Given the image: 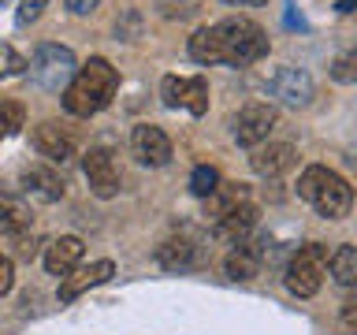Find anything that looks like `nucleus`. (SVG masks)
<instances>
[{
  "label": "nucleus",
  "mask_w": 357,
  "mask_h": 335,
  "mask_svg": "<svg viewBox=\"0 0 357 335\" xmlns=\"http://www.w3.org/2000/svg\"><path fill=\"white\" fill-rule=\"evenodd\" d=\"M30 67V78L38 82L41 89H49V94H56V89H67V82L75 78V52L71 49H63V45H52V41H45L38 45V52L26 60Z\"/></svg>",
  "instance_id": "nucleus-4"
},
{
  "label": "nucleus",
  "mask_w": 357,
  "mask_h": 335,
  "mask_svg": "<svg viewBox=\"0 0 357 335\" xmlns=\"http://www.w3.org/2000/svg\"><path fill=\"white\" fill-rule=\"evenodd\" d=\"M253 223H257V209L242 201V205L234 209V212H227L223 220H216V231H212V234H216L220 242H234V246H242V242H245V234L253 231Z\"/></svg>",
  "instance_id": "nucleus-15"
},
{
  "label": "nucleus",
  "mask_w": 357,
  "mask_h": 335,
  "mask_svg": "<svg viewBox=\"0 0 357 335\" xmlns=\"http://www.w3.org/2000/svg\"><path fill=\"white\" fill-rule=\"evenodd\" d=\"M82 172H86V183L97 198H116L119 190V164H116V153L105 149V145H93L86 156H82Z\"/></svg>",
  "instance_id": "nucleus-6"
},
{
  "label": "nucleus",
  "mask_w": 357,
  "mask_h": 335,
  "mask_svg": "<svg viewBox=\"0 0 357 335\" xmlns=\"http://www.w3.org/2000/svg\"><path fill=\"white\" fill-rule=\"evenodd\" d=\"M26 71V60L11 49V45H0V78H11V75H22Z\"/></svg>",
  "instance_id": "nucleus-25"
},
{
  "label": "nucleus",
  "mask_w": 357,
  "mask_h": 335,
  "mask_svg": "<svg viewBox=\"0 0 357 335\" xmlns=\"http://www.w3.org/2000/svg\"><path fill=\"white\" fill-rule=\"evenodd\" d=\"M205 201H208V205H205L208 216H212V220H223L227 212H234V209L245 201V186H242V183H238V186H216Z\"/></svg>",
  "instance_id": "nucleus-20"
},
{
  "label": "nucleus",
  "mask_w": 357,
  "mask_h": 335,
  "mask_svg": "<svg viewBox=\"0 0 357 335\" xmlns=\"http://www.w3.org/2000/svg\"><path fill=\"white\" fill-rule=\"evenodd\" d=\"M22 123H26V112H22L19 100H0V142L19 134Z\"/></svg>",
  "instance_id": "nucleus-22"
},
{
  "label": "nucleus",
  "mask_w": 357,
  "mask_h": 335,
  "mask_svg": "<svg viewBox=\"0 0 357 335\" xmlns=\"http://www.w3.org/2000/svg\"><path fill=\"white\" fill-rule=\"evenodd\" d=\"M26 228H30V209L19 198L0 194V234L4 239H22Z\"/></svg>",
  "instance_id": "nucleus-18"
},
{
  "label": "nucleus",
  "mask_w": 357,
  "mask_h": 335,
  "mask_svg": "<svg viewBox=\"0 0 357 335\" xmlns=\"http://www.w3.org/2000/svg\"><path fill=\"white\" fill-rule=\"evenodd\" d=\"M11 283H15V268H11V257L0 253V295H8Z\"/></svg>",
  "instance_id": "nucleus-27"
},
{
  "label": "nucleus",
  "mask_w": 357,
  "mask_h": 335,
  "mask_svg": "<svg viewBox=\"0 0 357 335\" xmlns=\"http://www.w3.org/2000/svg\"><path fill=\"white\" fill-rule=\"evenodd\" d=\"M19 257H22V261H33V257H38V242L22 234V239H19Z\"/></svg>",
  "instance_id": "nucleus-28"
},
{
  "label": "nucleus",
  "mask_w": 357,
  "mask_h": 335,
  "mask_svg": "<svg viewBox=\"0 0 357 335\" xmlns=\"http://www.w3.org/2000/svg\"><path fill=\"white\" fill-rule=\"evenodd\" d=\"M298 198L309 201V205L317 209L320 216H328V220H342L346 212H350V205H354L350 183H346L339 172H328V168H320V164H312V168L301 172Z\"/></svg>",
  "instance_id": "nucleus-3"
},
{
  "label": "nucleus",
  "mask_w": 357,
  "mask_h": 335,
  "mask_svg": "<svg viewBox=\"0 0 357 335\" xmlns=\"http://www.w3.org/2000/svg\"><path fill=\"white\" fill-rule=\"evenodd\" d=\"M328 268H331L335 283L357 287V246H339V250L328 257Z\"/></svg>",
  "instance_id": "nucleus-19"
},
{
  "label": "nucleus",
  "mask_w": 357,
  "mask_h": 335,
  "mask_svg": "<svg viewBox=\"0 0 357 335\" xmlns=\"http://www.w3.org/2000/svg\"><path fill=\"white\" fill-rule=\"evenodd\" d=\"M268 86H272V94L283 100V105H290V108H305L312 100V78L305 71H298V67H283V71H275Z\"/></svg>",
  "instance_id": "nucleus-11"
},
{
  "label": "nucleus",
  "mask_w": 357,
  "mask_h": 335,
  "mask_svg": "<svg viewBox=\"0 0 357 335\" xmlns=\"http://www.w3.org/2000/svg\"><path fill=\"white\" fill-rule=\"evenodd\" d=\"M97 4H100V0H67V8H71L75 15H89Z\"/></svg>",
  "instance_id": "nucleus-29"
},
{
  "label": "nucleus",
  "mask_w": 357,
  "mask_h": 335,
  "mask_svg": "<svg viewBox=\"0 0 357 335\" xmlns=\"http://www.w3.org/2000/svg\"><path fill=\"white\" fill-rule=\"evenodd\" d=\"M45 4H49V0H19V22H22V27H26V22H33V19H38L41 15V8Z\"/></svg>",
  "instance_id": "nucleus-26"
},
{
  "label": "nucleus",
  "mask_w": 357,
  "mask_h": 335,
  "mask_svg": "<svg viewBox=\"0 0 357 335\" xmlns=\"http://www.w3.org/2000/svg\"><path fill=\"white\" fill-rule=\"evenodd\" d=\"M250 164H253L257 175L275 179V175H283L287 168L294 164V145H290V142H272V145H264V149H257L250 156Z\"/></svg>",
  "instance_id": "nucleus-14"
},
{
  "label": "nucleus",
  "mask_w": 357,
  "mask_h": 335,
  "mask_svg": "<svg viewBox=\"0 0 357 335\" xmlns=\"http://www.w3.org/2000/svg\"><path fill=\"white\" fill-rule=\"evenodd\" d=\"M160 94H164V105H172V108H186V112H194V116H205L208 112V82L205 78L167 75Z\"/></svg>",
  "instance_id": "nucleus-7"
},
{
  "label": "nucleus",
  "mask_w": 357,
  "mask_h": 335,
  "mask_svg": "<svg viewBox=\"0 0 357 335\" xmlns=\"http://www.w3.org/2000/svg\"><path fill=\"white\" fill-rule=\"evenodd\" d=\"M22 186L26 194H33L38 201H60L63 198V179L52 168H26L22 172Z\"/></svg>",
  "instance_id": "nucleus-16"
},
{
  "label": "nucleus",
  "mask_w": 357,
  "mask_h": 335,
  "mask_svg": "<svg viewBox=\"0 0 357 335\" xmlns=\"http://www.w3.org/2000/svg\"><path fill=\"white\" fill-rule=\"evenodd\" d=\"M156 261H160L167 272H183V268L194 265V246L183 242V239H172V242H164L160 250H156Z\"/></svg>",
  "instance_id": "nucleus-21"
},
{
  "label": "nucleus",
  "mask_w": 357,
  "mask_h": 335,
  "mask_svg": "<svg viewBox=\"0 0 357 335\" xmlns=\"http://www.w3.org/2000/svg\"><path fill=\"white\" fill-rule=\"evenodd\" d=\"M331 78H335V82H342V86L357 82V49L335 56V60H331Z\"/></svg>",
  "instance_id": "nucleus-24"
},
{
  "label": "nucleus",
  "mask_w": 357,
  "mask_h": 335,
  "mask_svg": "<svg viewBox=\"0 0 357 335\" xmlns=\"http://www.w3.org/2000/svg\"><path fill=\"white\" fill-rule=\"evenodd\" d=\"M223 4H238V8H261L264 0H223Z\"/></svg>",
  "instance_id": "nucleus-31"
},
{
  "label": "nucleus",
  "mask_w": 357,
  "mask_h": 335,
  "mask_svg": "<svg viewBox=\"0 0 357 335\" xmlns=\"http://www.w3.org/2000/svg\"><path fill=\"white\" fill-rule=\"evenodd\" d=\"M82 239L78 234H60V239L49 242V250H45V268H49L52 276H67L71 268L82 261Z\"/></svg>",
  "instance_id": "nucleus-13"
},
{
  "label": "nucleus",
  "mask_w": 357,
  "mask_h": 335,
  "mask_svg": "<svg viewBox=\"0 0 357 335\" xmlns=\"http://www.w3.org/2000/svg\"><path fill=\"white\" fill-rule=\"evenodd\" d=\"M342 324H350V328H357V298H350L342 306Z\"/></svg>",
  "instance_id": "nucleus-30"
},
{
  "label": "nucleus",
  "mask_w": 357,
  "mask_h": 335,
  "mask_svg": "<svg viewBox=\"0 0 357 335\" xmlns=\"http://www.w3.org/2000/svg\"><path fill=\"white\" fill-rule=\"evenodd\" d=\"M119 89V75L116 67H112L105 56H93L86 67H78L75 78L67 82L63 89V108L71 112V116H97L100 108L112 105V97H116Z\"/></svg>",
  "instance_id": "nucleus-2"
},
{
  "label": "nucleus",
  "mask_w": 357,
  "mask_h": 335,
  "mask_svg": "<svg viewBox=\"0 0 357 335\" xmlns=\"http://www.w3.org/2000/svg\"><path fill=\"white\" fill-rule=\"evenodd\" d=\"M216 186H220V172H216V168H208V164H197L194 172H190V190H194L197 198H208Z\"/></svg>",
  "instance_id": "nucleus-23"
},
{
  "label": "nucleus",
  "mask_w": 357,
  "mask_h": 335,
  "mask_svg": "<svg viewBox=\"0 0 357 335\" xmlns=\"http://www.w3.org/2000/svg\"><path fill=\"white\" fill-rule=\"evenodd\" d=\"M335 8L346 15V11H357V0H335Z\"/></svg>",
  "instance_id": "nucleus-32"
},
{
  "label": "nucleus",
  "mask_w": 357,
  "mask_h": 335,
  "mask_svg": "<svg viewBox=\"0 0 357 335\" xmlns=\"http://www.w3.org/2000/svg\"><path fill=\"white\" fill-rule=\"evenodd\" d=\"M275 119H279V112L272 105L253 100V105H245L238 116H234V142L238 145H261L268 134H272Z\"/></svg>",
  "instance_id": "nucleus-8"
},
{
  "label": "nucleus",
  "mask_w": 357,
  "mask_h": 335,
  "mask_svg": "<svg viewBox=\"0 0 357 335\" xmlns=\"http://www.w3.org/2000/svg\"><path fill=\"white\" fill-rule=\"evenodd\" d=\"M324 272H328V246H320V242L301 246V250L290 257V265H287V287H290V295L312 298L320 290V283H324Z\"/></svg>",
  "instance_id": "nucleus-5"
},
{
  "label": "nucleus",
  "mask_w": 357,
  "mask_h": 335,
  "mask_svg": "<svg viewBox=\"0 0 357 335\" xmlns=\"http://www.w3.org/2000/svg\"><path fill=\"white\" fill-rule=\"evenodd\" d=\"M268 52V34L253 19H223L216 27H201L190 38V56L197 64H231L245 67Z\"/></svg>",
  "instance_id": "nucleus-1"
},
{
  "label": "nucleus",
  "mask_w": 357,
  "mask_h": 335,
  "mask_svg": "<svg viewBox=\"0 0 357 335\" xmlns=\"http://www.w3.org/2000/svg\"><path fill=\"white\" fill-rule=\"evenodd\" d=\"M130 145H134V156H138L142 164H149V168H160V164L172 161V138H167L160 127H149V123L134 127Z\"/></svg>",
  "instance_id": "nucleus-10"
},
{
  "label": "nucleus",
  "mask_w": 357,
  "mask_h": 335,
  "mask_svg": "<svg viewBox=\"0 0 357 335\" xmlns=\"http://www.w3.org/2000/svg\"><path fill=\"white\" fill-rule=\"evenodd\" d=\"M112 276H116V265H112L108 257H100V261L86 265V268H71V272L63 276V283H60V302L67 306V302H75L78 295H86L89 287L108 283Z\"/></svg>",
  "instance_id": "nucleus-9"
},
{
  "label": "nucleus",
  "mask_w": 357,
  "mask_h": 335,
  "mask_svg": "<svg viewBox=\"0 0 357 335\" xmlns=\"http://www.w3.org/2000/svg\"><path fill=\"white\" fill-rule=\"evenodd\" d=\"M261 257H264L261 246H250V242L234 246V250L227 253V276L234 279V283H245V279H253L257 272H261Z\"/></svg>",
  "instance_id": "nucleus-17"
},
{
  "label": "nucleus",
  "mask_w": 357,
  "mask_h": 335,
  "mask_svg": "<svg viewBox=\"0 0 357 335\" xmlns=\"http://www.w3.org/2000/svg\"><path fill=\"white\" fill-rule=\"evenodd\" d=\"M33 149H38L45 161L63 164L67 156H75V142H71V134H63L56 123H38V127H33Z\"/></svg>",
  "instance_id": "nucleus-12"
}]
</instances>
